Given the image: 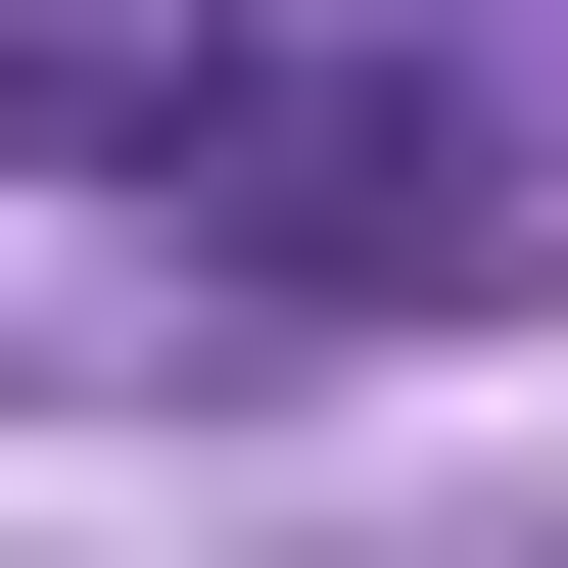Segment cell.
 <instances>
[{
  "label": "cell",
  "mask_w": 568,
  "mask_h": 568,
  "mask_svg": "<svg viewBox=\"0 0 568 568\" xmlns=\"http://www.w3.org/2000/svg\"><path fill=\"white\" fill-rule=\"evenodd\" d=\"M237 284H332V332H426V284H521V190H474V95L426 48H190V142H142Z\"/></svg>",
  "instance_id": "1"
},
{
  "label": "cell",
  "mask_w": 568,
  "mask_h": 568,
  "mask_svg": "<svg viewBox=\"0 0 568 568\" xmlns=\"http://www.w3.org/2000/svg\"><path fill=\"white\" fill-rule=\"evenodd\" d=\"M190 48H237V0H0V190H48V142H190Z\"/></svg>",
  "instance_id": "2"
}]
</instances>
